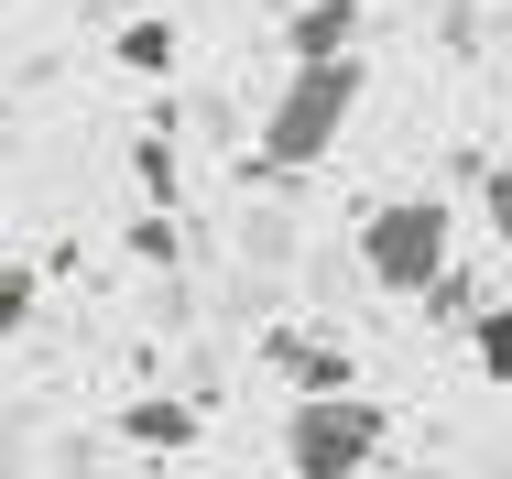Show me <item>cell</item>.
<instances>
[{"label": "cell", "instance_id": "52a82bcc", "mask_svg": "<svg viewBox=\"0 0 512 479\" xmlns=\"http://www.w3.org/2000/svg\"><path fill=\"white\" fill-rule=\"evenodd\" d=\"M469 360H480V382H512V294H502V305H480V327H469Z\"/></svg>", "mask_w": 512, "mask_h": 479}, {"label": "cell", "instance_id": "7a4b0ae2", "mask_svg": "<svg viewBox=\"0 0 512 479\" xmlns=\"http://www.w3.org/2000/svg\"><path fill=\"white\" fill-rule=\"evenodd\" d=\"M382 447H393V403H371V392H327V403L284 414V469L295 479H360Z\"/></svg>", "mask_w": 512, "mask_h": 479}, {"label": "cell", "instance_id": "6da1fadb", "mask_svg": "<svg viewBox=\"0 0 512 479\" xmlns=\"http://www.w3.org/2000/svg\"><path fill=\"white\" fill-rule=\"evenodd\" d=\"M360 88H371V66L360 55H338V66H295L273 109H262V175H306L338 153V131L360 120Z\"/></svg>", "mask_w": 512, "mask_h": 479}, {"label": "cell", "instance_id": "9c48e42d", "mask_svg": "<svg viewBox=\"0 0 512 479\" xmlns=\"http://www.w3.org/2000/svg\"><path fill=\"white\" fill-rule=\"evenodd\" d=\"M22 316H33V273L0 262V338H22Z\"/></svg>", "mask_w": 512, "mask_h": 479}, {"label": "cell", "instance_id": "30bf717a", "mask_svg": "<svg viewBox=\"0 0 512 479\" xmlns=\"http://www.w3.org/2000/svg\"><path fill=\"white\" fill-rule=\"evenodd\" d=\"M480 207H491V240H512V153L491 164V186H480Z\"/></svg>", "mask_w": 512, "mask_h": 479}, {"label": "cell", "instance_id": "277c9868", "mask_svg": "<svg viewBox=\"0 0 512 479\" xmlns=\"http://www.w3.org/2000/svg\"><path fill=\"white\" fill-rule=\"evenodd\" d=\"M284 44H295V66H338V55H360V0H306V11L284 22Z\"/></svg>", "mask_w": 512, "mask_h": 479}, {"label": "cell", "instance_id": "3957f363", "mask_svg": "<svg viewBox=\"0 0 512 479\" xmlns=\"http://www.w3.org/2000/svg\"><path fill=\"white\" fill-rule=\"evenodd\" d=\"M360 273L382 294H436L447 284V207L436 196H382L360 218Z\"/></svg>", "mask_w": 512, "mask_h": 479}, {"label": "cell", "instance_id": "8992f818", "mask_svg": "<svg viewBox=\"0 0 512 479\" xmlns=\"http://www.w3.org/2000/svg\"><path fill=\"white\" fill-rule=\"evenodd\" d=\"M120 436H131V447H186V436H197V414H186V403H164V392H142V403L120 414Z\"/></svg>", "mask_w": 512, "mask_h": 479}, {"label": "cell", "instance_id": "5b68a950", "mask_svg": "<svg viewBox=\"0 0 512 479\" xmlns=\"http://www.w3.org/2000/svg\"><path fill=\"white\" fill-rule=\"evenodd\" d=\"M273 360L295 371V403H327V392H349V349H316V338H273Z\"/></svg>", "mask_w": 512, "mask_h": 479}, {"label": "cell", "instance_id": "ba28073f", "mask_svg": "<svg viewBox=\"0 0 512 479\" xmlns=\"http://www.w3.org/2000/svg\"><path fill=\"white\" fill-rule=\"evenodd\" d=\"M120 66L164 77V66H175V22H131V33H120Z\"/></svg>", "mask_w": 512, "mask_h": 479}]
</instances>
